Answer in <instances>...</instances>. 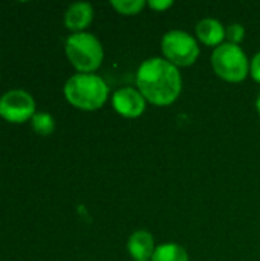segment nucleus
<instances>
[{
	"label": "nucleus",
	"mask_w": 260,
	"mask_h": 261,
	"mask_svg": "<svg viewBox=\"0 0 260 261\" xmlns=\"http://www.w3.org/2000/svg\"><path fill=\"white\" fill-rule=\"evenodd\" d=\"M136 89L149 104L172 106L182 92V75L176 66L162 57L144 60L136 72Z\"/></svg>",
	"instance_id": "nucleus-1"
},
{
	"label": "nucleus",
	"mask_w": 260,
	"mask_h": 261,
	"mask_svg": "<svg viewBox=\"0 0 260 261\" xmlns=\"http://www.w3.org/2000/svg\"><path fill=\"white\" fill-rule=\"evenodd\" d=\"M109 84L97 73H75L63 86L66 101L78 110H100L109 99Z\"/></svg>",
	"instance_id": "nucleus-2"
},
{
	"label": "nucleus",
	"mask_w": 260,
	"mask_h": 261,
	"mask_svg": "<svg viewBox=\"0 0 260 261\" xmlns=\"http://www.w3.org/2000/svg\"><path fill=\"white\" fill-rule=\"evenodd\" d=\"M64 54L78 73H95L104 60L101 41L87 31L70 34L64 41Z\"/></svg>",
	"instance_id": "nucleus-3"
},
{
	"label": "nucleus",
	"mask_w": 260,
	"mask_h": 261,
	"mask_svg": "<svg viewBox=\"0 0 260 261\" xmlns=\"http://www.w3.org/2000/svg\"><path fill=\"white\" fill-rule=\"evenodd\" d=\"M211 67L215 73L227 83H242L250 75V60L244 49L227 41L213 49Z\"/></svg>",
	"instance_id": "nucleus-4"
},
{
	"label": "nucleus",
	"mask_w": 260,
	"mask_h": 261,
	"mask_svg": "<svg viewBox=\"0 0 260 261\" xmlns=\"http://www.w3.org/2000/svg\"><path fill=\"white\" fill-rule=\"evenodd\" d=\"M161 52L162 58L179 69L193 66L201 55V47L195 35L181 29H172L161 38Z\"/></svg>",
	"instance_id": "nucleus-5"
},
{
	"label": "nucleus",
	"mask_w": 260,
	"mask_h": 261,
	"mask_svg": "<svg viewBox=\"0 0 260 261\" xmlns=\"http://www.w3.org/2000/svg\"><path fill=\"white\" fill-rule=\"evenodd\" d=\"M37 113L34 96L21 89H12L0 96V118L11 124L31 121Z\"/></svg>",
	"instance_id": "nucleus-6"
},
{
	"label": "nucleus",
	"mask_w": 260,
	"mask_h": 261,
	"mask_svg": "<svg viewBox=\"0 0 260 261\" xmlns=\"http://www.w3.org/2000/svg\"><path fill=\"white\" fill-rule=\"evenodd\" d=\"M112 107L120 116L135 119L146 112L147 101L136 87H123L113 92Z\"/></svg>",
	"instance_id": "nucleus-7"
},
{
	"label": "nucleus",
	"mask_w": 260,
	"mask_h": 261,
	"mask_svg": "<svg viewBox=\"0 0 260 261\" xmlns=\"http://www.w3.org/2000/svg\"><path fill=\"white\" fill-rule=\"evenodd\" d=\"M93 21V8L87 2L72 3L64 12V26L72 34L86 32Z\"/></svg>",
	"instance_id": "nucleus-8"
},
{
	"label": "nucleus",
	"mask_w": 260,
	"mask_h": 261,
	"mask_svg": "<svg viewBox=\"0 0 260 261\" xmlns=\"http://www.w3.org/2000/svg\"><path fill=\"white\" fill-rule=\"evenodd\" d=\"M127 251L133 261H150L156 251L153 236L146 229L135 231L127 240Z\"/></svg>",
	"instance_id": "nucleus-9"
},
{
	"label": "nucleus",
	"mask_w": 260,
	"mask_h": 261,
	"mask_svg": "<svg viewBox=\"0 0 260 261\" xmlns=\"http://www.w3.org/2000/svg\"><path fill=\"white\" fill-rule=\"evenodd\" d=\"M195 37L202 44L216 49L218 46L225 43V26L218 18H202L195 28Z\"/></svg>",
	"instance_id": "nucleus-10"
},
{
	"label": "nucleus",
	"mask_w": 260,
	"mask_h": 261,
	"mask_svg": "<svg viewBox=\"0 0 260 261\" xmlns=\"http://www.w3.org/2000/svg\"><path fill=\"white\" fill-rule=\"evenodd\" d=\"M150 261H190L188 252L178 243H162L156 246V251Z\"/></svg>",
	"instance_id": "nucleus-11"
},
{
	"label": "nucleus",
	"mask_w": 260,
	"mask_h": 261,
	"mask_svg": "<svg viewBox=\"0 0 260 261\" xmlns=\"http://www.w3.org/2000/svg\"><path fill=\"white\" fill-rule=\"evenodd\" d=\"M31 125L38 136H51L55 130V119L48 112H37L31 119Z\"/></svg>",
	"instance_id": "nucleus-12"
},
{
	"label": "nucleus",
	"mask_w": 260,
	"mask_h": 261,
	"mask_svg": "<svg viewBox=\"0 0 260 261\" xmlns=\"http://www.w3.org/2000/svg\"><path fill=\"white\" fill-rule=\"evenodd\" d=\"M110 6L121 15H138L147 6L144 0H112Z\"/></svg>",
	"instance_id": "nucleus-13"
},
{
	"label": "nucleus",
	"mask_w": 260,
	"mask_h": 261,
	"mask_svg": "<svg viewBox=\"0 0 260 261\" xmlns=\"http://www.w3.org/2000/svg\"><path fill=\"white\" fill-rule=\"evenodd\" d=\"M244 38H245V28H244V24L231 23V24L225 26V40H227V43L241 46Z\"/></svg>",
	"instance_id": "nucleus-14"
},
{
	"label": "nucleus",
	"mask_w": 260,
	"mask_h": 261,
	"mask_svg": "<svg viewBox=\"0 0 260 261\" xmlns=\"http://www.w3.org/2000/svg\"><path fill=\"white\" fill-rule=\"evenodd\" d=\"M250 75L256 83L260 84V52L253 57V60H250Z\"/></svg>",
	"instance_id": "nucleus-15"
},
{
	"label": "nucleus",
	"mask_w": 260,
	"mask_h": 261,
	"mask_svg": "<svg viewBox=\"0 0 260 261\" xmlns=\"http://www.w3.org/2000/svg\"><path fill=\"white\" fill-rule=\"evenodd\" d=\"M147 6L156 12H164L173 6V2L172 0H150V2H147Z\"/></svg>",
	"instance_id": "nucleus-16"
},
{
	"label": "nucleus",
	"mask_w": 260,
	"mask_h": 261,
	"mask_svg": "<svg viewBox=\"0 0 260 261\" xmlns=\"http://www.w3.org/2000/svg\"><path fill=\"white\" fill-rule=\"evenodd\" d=\"M256 110H257V113L260 115V93L259 96H257V99H256Z\"/></svg>",
	"instance_id": "nucleus-17"
}]
</instances>
